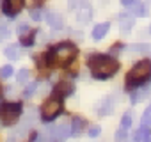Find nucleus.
I'll return each instance as SVG.
<instances>
[{
    "label": "nucleus",
    "instance_id": "obj_13",
    "mask_svg": "<svg viewBox=\"0 0 151 142\" xmlns=\"http://www.w3.org/2000/svg\"><path fill=\"white\" fill-rule=\"evenodd\" d=\"M119 29H121V32L123 34H128L130 30H132V27H133V18L132 16H128V14H121L119 16Z\"/></svg>",
    "mask_w": 151,
    "mask_h": 142
},
{
    "label": "nucleus",
    "instance_id": "obj_12",
    "mask_svg": "<svg viewBox=\"0 0 151 142\" xmlns=\"http://www.w3.org/2000/svg\"><path fill=\"white\" fill-rule=\"evenodd\" d=\"M52 131V137L55 138V140H66L69 135H71V130L66 126V124H60V126H57V128H53V130H50Z\"/></svg>",
    "mask_w": 151,
    "mask_h": 142
},
{
    "label": "nucleus",
    "instance_id": "obj_33",
    "mask_svg": "<svg viewBox=\"0 0 151 142\" xmlns=\"http://www.w3.org/2000/svg\"><path fill=\"white\" fill-rule=\"evenodd\" d=\"M0 93H2V91H0Z\"/></svg>",
    "mask_w": 151,
    "mask_h": 142
},
{
    "label": "nucleus",
    "instance_id": "obj_5",
    "mask_svg": "<svg viewBox=\"0 0 151 142\" xmlns=\"http://www.w3.org/2000/svg\"><path fill=\"white\" fill-rule=\"evenodd\" d=\"M60 110H62V101H60V98L53 96L48 101H45V105L41 108V119L43 121H53L60 114Z\"/></svg>",
    "mask_w": 151,
    "mask_h": 142
},
{
    "label": "nucleus",
    "instance_id": "obj_23",
    "mask_svg": "<svg viewBox=\"0 0 151 142\" xmlns=\"http://www.w3.org/2000/svg\"><path fill=\"white\" fill-rule=\"evenodd\" d=\"M27 78H29V71L27 69H20L18 75H16V82L23 84V82H27Z\"/></svg>",
    "mask_w": 151,
    "mask_h": 142
},
{
    "label": "nucleus",
    "instance_id": "obj_9",
    "mask_svg": "<svg viewBox=\"0 0 151 142\" xmlns=\"http://www.w3.org/2000/svg\"><path fill=\"white\" fill-rule=\"evenodd\" d=\"M128 11L133 14V16H147V6L144 2H140V0H133V2L128 6Z\"/></svg>",
    "mask_w": 151,
    "mask_h": 142
},
{
    "label": "nucleus",
    "instance_id": "obj_20",
    "mask_svg": "<svg viewBox=\"0 0 151 142\" xmlns=\"http://www.w3.org/2000/svg\"><path fill=\"white\" fill-rule=\"evenodd\" d=\"M101 115H105V114H110L112 112V103H110V100H105L103 103H101V107H100V110H98Z\"/></svg>",
    "mask_w": 151,
    "mask_h": 142
},
{
    "label": "nucleus",
    "instance_id": "obj_27",
    "mask_svg": "<svg viewBox=\"0 0 151 142\" xmlns=\"http://www.w3.org/2000/svg\"><path fill=\"white\" fill-rule=\"evenodd\" d=\"M126 135H128V133H126V130H124V128H121V130H117V131H116L114 138H116L117 142H123V140L126 138Z\"/></svg>",
    "mask_w": 151,
    "mask_h": 142
},
{
    "label": "nucleus",
    "instance_id": "obj_14",
    "mask_svg": "<svg viewBox=\"0 0 151 142\" xmlns=\"http://www.w3.org/2000/svg\"><path fill=\"white\" fill-rule=\"evenodd\" d=\"M109 29H110V23H100V25H96V27H94V30H93V37H94L96 41H100L101 37H105V36H107Z\"/></svg>",
    "mask_w": 151,
    "mask_h": 142
},
{
    "label": "nucleus",
    "instance_id": "obj_10",
    "mask_svg": "<svg viewBox=\"0 0 151 142\" xmlns=\"http://www.w3.org/2000/svg\"><path fill=\"white\" fill-rule=\"evenodd\" d=\"M45 16H46V22H48V25H50L52 29L59 30V29H62V27H64V20H62V16H60L59 13L48 11V13H46Z\"/></svg>",
    "mask_w": 151,
    "mask_h": 142
},
{
    "label": "nucleus",
    "instance_id": "obj_17",
    "mask_svg": "<svg viewBox=\"0 0 151 142\" xmlns=\"http://www.w3.org/2000/svg\"><path fill=\"white\" fill-rule=\"evenodd\" d=\"M149 137H151V128L147 126H140L135 133V140H147Z\"/></svg>",
    "mask_w": 151,
    "mask_h": 142
},
{
    "label": "nucleus",
    "instance_id": "obj_15",
    "mask_svg": "<svg viewBox=\"0 0 151 142\" xmlns=\"http://www.w3.org/2000/svg\"><path fill=\"white\" fill-rule=\"evenodd\" d=\"M84 126H86V123H84V119L82 117H73V123H71V133L73 135H78L82 130H84Z\"/></svg>",
    "mask_w": 151,
    "mask_h": 142
},
{
    "label": "nucleus",
    "instance_id": "obj_11",
    "mask_svg": "<svg viewBox=\"0 0 151 142\" xmlns=\"http://www.w3.org/2000/svg\"><path fill=\"white\" fill-rule=\"evenodd\" d=\"M73 93V84L69 80H62L55 85V94L57 98H64V96H69Z\"/></svg>",
    "mask_w": 151,
    "mask_h": 142
},
{
    "label": "nucleus",
    "instance_id": "obj_32",
    "mask_svg": "<svg viewBox=\"0 0 151 142\" xmlns=\"http://www.w3.org/2000/svg\"><path fill=\"white\" fill-rule=\"evenodd\" d=\"M149 4H151V0H149Z\"/></svg>",
    "mask_w": 151,
    "mask_h": 142
},
{
    "label": "nucleus",
    "instance_id": "obj_16",
    "mask_svg": "<svg viewBox=\"0 0 151 142\" xmlns=\"http://www.w3.org/2000/svg\"><path fill=\"white\" fill-rule=\"evenodd\" d=\"M6 57L11 59V60H16V59L22 57V52H20V48H18L16 44H11V46L6 48Z\"/></svg>",
    "mask_w": 151,
    "mask_h": 142
},
{
    "label": "nucleus",
    "instance_id": "obj_18",
    "mask_svg": "<svg viewBox=\"0 0 151 142\" xmlns=\"http://www.w3.org/2000/svg\"><path fill=\"white\" fill-rule=\"evenodd\" d=\"M34 34H36V32H32V30H29L27 34H22V37H20L22 46H30V44H34Z\"/></svg>",
    "mask_w": 151,
    "mask_h": 142
},
{
    "label": "nucleus",
    "instance_id": "obj_19",
    "mask_svg": "<svg viewBox=\"0 0 151 142\" xmlns=\"http://www.w3.org/2000/svg\"><path fill=\"white\" fill-rule=\"evenodd\" d=\"M130 50L133 53H147L149 52V44H133V46H130Z\"/></svg>",
    "mask_w": 151,
    "mask_h": 142
},
{
    "label": "nucleus",
    "instance_id": "obj_29",
    "mask_svg": "<svg viewBox=\"0 0 151 142\" xmlns=\"http://www.w3.org/2000/svg\"><path fill=\"white\" fill-rule=\"evenodd\" d=\"M121 2H123V6H126V7H128V6L133 2V0H121Z\"/></svg>",
    "mask_w": 151,
    "mask_h": 142
},
{
    "label": "nucleus",
    "instance_id": "obj_1",
    "mask_svg": "<svg viewBox=\"0 0 151 142\" xmlns=\"http://www.w3.org/2000/svg\"><path fill=\"white\" fill-rule=\"evenodd\" d=\"M89 69L94 78H110L119 69V64L110 55H93L89 59Z\"/></svg>",
    "mask_w": 151,
    "mask_h": 142
},
{
    "label": "nucleus",
    "instance_id": "obj_6",
    "mask_svg": "<svg viewBox=\"0 0 151 142\" xmlns=\"http://www.w3.org/2000/svg\"><path fill=\"white\" fill-rule=\"evenodd\" d=\"M25 6V0H4L2 2V11L7 16H16Z\"/></svg>",
    "mask_w": 151,
    "mask_h": 142
},
{
    "label": "nucleus",
    "instance_id": "obj_4",
    "mask_svg": "<svg viewBox=\"0 0 151 142\" xmlns=\"http://www.w3.org/2000/svg\"><path fill=\"white\" fill-rule=\"evenodd\" d=\"M20 114H22V105L20 103H2L0 105V119L7 126L14 124L18 121Z\"/></svg>",
    "mask_w": 151,
    "mask_h": 142
},
{
    "label": "nucleus",
    "instance_id": "obj_28",
    "mask_svg": "<svg viewBox=\"0 0 151 142\" xmlns=\"http://www.w3.org/2000/svg\"><path fill=\"white\" fill-rule=\"evenodd\" d=\"M100 131H101L100 126H91V128H89V137H98Z\"/></svg>",
    "mask_w": 151,
    "mask_h": 142
},
{
    "label": "nucleus",
    "instance_id": "obj_21",
    "mask_svg": "<svg viewBox=\"0 0 151 142\" xmlns=\"http://www.w3.org/2000/svg\"><path fill=\"white\" fill-rule=\"evenodd\" d=\"M142 126L151 128V107H147L146 112H144V115H142Z\"/></svg>",
    "mask_w": 151,
    "mask_h": 142
},
{
    "label": "nucleus",
    "instance_id": "obj_2",
    "mask_svg": "<svg viewBox=\"0 0 151 142\" xmlns=\"http://www.w3.org/2000/svg\"><path fill=\"white\" fill-rule=\"evenodd\" d=\"M75 57H77V48H75L73 44H69V43H60V44L53 46L48 52L46 60H48V64H52L55 67H64Z\"/></svg>",
    "mask_w": 151,
    "mask_h": 142
},
{
    "label": "nucleus",
    "instance_id": "obj_3",
    "mask_svg": "<svg viewBox=\"0 0 151 142\" xmlns=\"http://www.w3.org/2000/svg\"><path fill=\"white\" fill-rule=\"evenodd\" d=\"M149 78H151V60H140L130 69V73L126 77V84L128 87H135L144 84Z\"/></svg>",
    "mask_w": 151,
    "mask_h": 142
},
{
    "label": "nucleus",
    "instance_id": "obj_30",
    "mask_svg": "<svg viewBox=\"0 0 151 142\" xmlns=\"http://www.w3.org/2000/svg\"><path fill=\"white\" fill-rule=\"evenodd\" d=\"M144 142H151V137H149V138H147V140H144Z\"/></svg>",
    "mask_w": 151,
    "mask_h": 142
},
{
    "label": "nucleus",
    "instance_id": "obj_31",
    "mask_svg": "<svg viewBox=\"0 0 151 142\" xmlns=\"http://www.w3.org/2000/svg\"><path fill=\"white\" fill-rule=\"evenodd\" d=\"M149 32H151V27H149Z\"/></svg>",
    "mask_w": 151,
    "mask_h": 142
},
{
    "label": "nucleus",
    "instance_id": "obj_25",
    "mask_svg": "<svg viewBox=\"0 0 151 142\" xmlns=\"http://www.w3.org/2000/svg\"><path fill=\"white\" fill-rule=\"evenodd\" d=\"M130 126H132V115H130V114H124V115H123V119H121V128L128 130Z\"/></svg>",
    "mask_w": 151,
    "mask_h": 142
},
{
    "label": "nucleus",
    "instance_id": "obj_26",
    "mask_svg": "<svg viewBox=\"0 0 151 142\" xmlns=\"http://www.w3.org/2000/svg\"><path fill=\"white\" fill-rule=\"evenodd\" d=\"M36 89H37V82H32V84L25 89V93H23V94H25V98H30V96L36 93Z\"/></svg>",
    "mask_w": 151,
    "mask_h": 142
},
{
    "label": "nucleus",
    "instance_id": "obj_24",
    "mask_svg": "<svg viewBox=\"0 0 151 142\" xmlns=\"http://www.w3.org/2000/svg\"><path fill=\"white\" fill-rule=\"evenodd\" d=\"M30 18H32L34 22H39V20L43 18V13H41V9H39V7H34V9H30Z\"/></svg>",
    "mask_w": 151,
    "mask_h": 142
},
{
    "label": "nucleus",
    "instance_id": "obj_7",
    "mask_svg": "<svg viewBox=\"0 0 151 142\" xmlns=\"http://www.w3.org/2000/svg\"><path fill=\"white\" fill-rule=\"evenodd\" d=\"M91 16H93V7H91V4L86 2V0H82L80 6H78V9H77V20H78L80 23H87V22L91 20Z\"/></svg>",
    "mask_w": 151,
    "mask_h": 142
},
{
    "label": "nucleus",
    "instance_id": "obj_8",
    "mask_svg": "<svg viewBox=\"0 0 151 142\" xmlns=\"http://www.w3.org/2000/svg\"><path fill=\"white\" fill-rule=\"evenodd\" d=\"M149 94H151V82H147L146 85H142L140 89H137V91L132 93V103H139V101L146 100Z\"/></svg>",
    "mask_w": 151,
    "mask_h": 142
},
{
    "label": "nucleus",
    "instance_id": "obj_22",
    "mask_svg": "<svg viewBox=\"0 0 151 142\" xmlns=\"http://www.w3.org/2000/svg\"><path fill=\"white\" fill-rule=\"evenodd\" d=\"M13 75V67L11 66H2V67H0V77H2V78H9Z\"/></svg>",
    "mask_w": 151,
    "mask_h": 142
}]
</instances>
